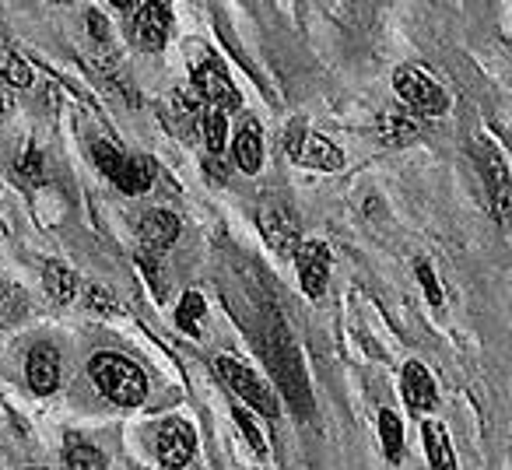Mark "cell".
Wrapping results in <instances>:
<instances>
[{
    "label": "cell",
    "instance_id": "obj_8",
    "mask_svg": "<svg viewBox=\"0 0 512 470\" xmlns=\"http://www.w3.org/2000/svg\"><path fill=\"white\" fill-rule=\"evenodd\" d=\"M256 221H260V232H264L267 246H271L274 253H281V257H288V253L299 250V221L292 218V211L288 207H271L264 204L260 207V214H256Z\"/></svg>",
    "mask_w": 512,
    "mask_h": 470
},
{
    "label": "cell",
    "instance_id": "obj_28",
    "mask_svg": "<svg viewBox=\"0 0 512 470\" xmlns=\"http://www.w3.org/2000/svg\"><path fill=\"white\" fill-rule=\"evenodd\" d=\"M88 302H92L99 313H120V306H116L113 299H109L106 288H92V295H88Z\"/></svg>",
    "mask_w": 512,
    "mask_h": 470
},
{
    "label": "cell",
    "instance_id": "obj_26",
    "mask_svg": "<svg viewBox=\"0 0 512 470\" xmlns=\"http://www.w3.org/2000/svg\"><path fill=\"white\" fill-rule=\"evenodd\" d=\"M232 418H235V425L242 428V435H246V442H249V446H253V453H256V456H267L264 432H260V428H256V421L249 418V411H246V407H235V411H232Z\"/></svg>",
    "mask_w": 512,
    "mask_h": 470
},
{
    "label": "cell",
    "instance_id": "obj_9",
    "mask_svg": "<svg viewBox=\"0 0 512 470\" xmlns=\"http://www.w3.org/2000/svg\"><path fill=\"white\" fill-rule=\"evenodd\" d=\"M158 460L165 463L169 470H179L190 463L193 449H197V435H193V428L186 425L183 418H169L162 428H158Z\"/></svg>",
    "mask_w": 512,
    "mask_h": 470
},
{
    "label": "cell",
    "instance_id": "obj_15",
    "mask_svg": "<svg viewBox=\"0 0 512 470\" xmlns=\"http://www.w3.org/2000/svg\"><path fill=\"white\" fill-rule=\"evenodd\" d=\"M421 435H425V453H428L432 470H456V453H453V442H449L446 428H442L439 421H425Z\"/></svg>",
    "mask_w": 512,
    "mask_h": 470
},
{
    "label": "cell",
    "instance_id": "obj_27",
    "mask_svg": "<svg viewBox=\"0 0 512 470\" xmlns=\"http://www.w3.org/2000/svg\"><path fill=\"white\" fill-rule=\"evenodd\" d=\"M414 274H418V285L425 288V299L432 302V306H442V285H439V278H435L432 264H428V260H418V264H414Z\"/></svg>",
    "mask_w": 512,
    "mask_h": 470
},
{
    "label": "cell",
    "instance_id": "obj_24",
    "mask_svg": "<svg viewBox=\"0 0 512 470\" xmlns=\"http://www.w3.org/2000/svg\"><path fill=\"white\" fill-rule=\"evenodd\" d=\"M0 81H8V85H15V88L32 85L29 64H25L22 57H15L11 50H4V46H0Z\"/></svg>",
    "mask_w": 512,
    "mask_h": 470
},
{
    "label": "cell",
    "instance_id": "obj_11",
    "mask_svg": "<svg viewBox=\"0 0 512 470\" xmlns=\"http://www.w3.org/2000/svg\"><path fill=\"white\" fill-rule=\"evenodd\" d=\"M137 235H141V253L158 257L179 239V218L172 211H148L137 225Z\"/></svg>",
    "mask_w": 512,
    "mask_h": 470
},
{
    "label": "cell",
    "instance_id": "obj_13",
    "mask_svg": "<svg viewBox=\"0 0 512 470\" xmlns=\"http://www.w3.org/2000/svg\"><path fill=\"white\" fill-rule=\"evenodd\" d=\"M25 376H29V386L36 393H53L60 386V358L53 348H46V344H39L36 351L29 355V362H25Z\"/></svg>",
    "mask_w": 512,
    "mask_h": 470
},
{
    "label": "cell",
    "instance_id": "obj_7",
    "mask_svg": "<svg viewBox=\"0 0 512 470\" xmlns=\"http://www.w3.org/2000/svg\"><path fill=\"white\" fill-rule=\"evenodd\" d=\"M295 267H299L302 292L309 299H320L330 281V246L323 239H302L295 250Z\"/></svg>",
    "mask_w": 512,
    "mask_h": 470
},
{
    "label": "cell",
    "instance_id": "obj_30",
    "mask_svg": "<svg viewBox=\"0 0 512 470\" xmlns=\"http://www.w3.org/2000/svg\"><path fill=\"white\" fill-rule=\"evenodd\" d=\"M25 470H46V467H25Z\"/></svg>",
    "mask_w": 512,
    "mask_h": 470
},
{
    "label": "cell",
    "instance_id": "obj_2",
    "mask_svg": "<svg viewBox=\"0 0 512 470\" xmlns=\"http://www.w3.org/2000/svg\"><path fill=\"white\" fill-rule=\"evenodd\" d=\"M477 165H481L484 186H488V204L491 214L502 228H512V169L505 155L491 141H477Z\"/></svg>",
    "mask_w": 512,
    "mask_h": 470
},
{
    "label": "cell",
    "instance_id": "obj_6",
    "mask_svg": "<svg viewBox=\"0 0 512 470\" xmlns=\"http://www.w3.org/2000/svg\"><path fill=\"white\" fill-rule=\"evenodd\" d=\"M193 88H197V95L207 102L211 109H221V113H235V109L242 106L239 99V88L232 85V78H228V71L218 64L214 57H207L204 64L193 71Z\"/></svg>",
    "mask_w": 512,
    "mask_h": 470
},
{
    "label": "cell",
    "instance_id": "obj_23",
    "mask_svg": "<svg viewBox=\"0 0 512 470\" xmlns=\"http://www.w3.org/2000/svg\"><path fill=\"white\" fill-rule=\"evenodd\" d=\"M95 165H99L102 172H106L113 183H120V176H123V169H127V158L130 155H123L116 144H109V141H95Z\"/></svg>",
    "mask_w": 512,
    "mask_h": 470
},
{
    "label": "cell",
    "instance_id": "obj_18",
    "mask_svg": "<svg viewBox=\"0 0 512 470\" xmlns=\"http://www.w3.org/2000/svg\"><path fill=\"white\" fill-rule=\"evenodd\" d=\"M151 183H155V162H151L148 155H130L127 158V169H123V176H120V190L123 193H144V190H151Z\"/></svg>",
    "mask_w": 512,
    "mask_h": 470
},
{
    "label": "cell",
    "instance_id": "obj_25",
    "mask_svg": "<svg viewBox=\"0 0 512 470\" xmlns=\"http://www.w3.org/2000/svg\"><path fill=\"white\" fill-rule=\"evenodd\" d=\"M25 313V295L15 285H4L0 281V327H11L18 323V316Z\"/></svg>",
    "mask_w": 512,
    "mask_h": 470
},
{
    "label": "cell",
    "instance_id": "obj_5",
    "mask_svg": "<svg viewBox=\"0 0 512 470\" xmlns=\"http://www.w3.org/2000/svg\"><path fill=\"white\" fill-rule=\"evenodd\" d=\"M285 148L295 162L309 165V169H323V172L344 169V151L337 148V144H330L327 137L306 130L302 123H292V130H288V137H285Z\"/></svg>",
    "mask_w": 512,
    "mask_h": 470
},
{
    "label": "cell",
    "instance_id": "obj_14",
    "mask_svg": "<svg viewBox=\"0 0 512 470\" xmlns=\"http://www.w3.org/2000/svg\"><path fill=\"white\" fill-rule=\"evenodd\" d=\"M235 165H239L242 172H249V176H256L260 172V165H264V137H260V123L249 120L246 127L235 134Z\"/></svg>",
    "mask_w": 512,
    "mask_h": 470
},
{
    "label": "cell",
    "instance_id": "obj_10",
    "mask_svg": "<svg viewBox=\"0 0 512 470\" xmlns=\"http://www.w3.org/2000/svg\"><path fill=\"white\" fill-rule=\"evenodd\" d=\"M169 29H172V11L169 4H137V15H134V36H137V46L148 53H158L169 39Z\"/></svg>",
    "mask_w": 512,
    "mask_h": 470
},
{
    "label": "cell",
    "instance_id": "obj_17",
    "mask_svg": "<svg viewBox=\"0 0 512 470\" xmlns=\"http://www.w3.org/2000/svg\"><path fill=\"white\" fill-rule=\"evenodd\" d=\"M43 285H46V292H50L53 302H64L67 306V302H74V295H78V274H74L71 267L50 260L46 271H43Z\"/></svg>",
    "mask_w": 512,
    "mask_h": 470
},
{
    "label": "cell",
    "instance_id": "obj_29",
    "mask_svg": "<svg viewBox=\"0 0 512 470\" xmlns=\"http://www.w3.org/2000/svg\"><path fill=\"white\" fill-rule=\"evenodd\" d=\"M22 172H25V176L43 179V158H39V151H25V158H22Z\"/></svg>",
    "mask_w": 512,
    "mask_h": 470
},
{
    "label": "cell",
    "instance_id": "obj_4",
    "mask_svg": "<svg viewBox=\"0 0 512 470\" xmlns=\"http://www.w3.org/2000/svg\"><path fill=\"white\" fill-rule=\"evenodd\" d=\"M214 369H218V376L225 379L228 386H232L235 393H239L242 400H246L249 407H256L260 414H267V418H278V397L271 393V386L264 383V379L256 376L249 365H242V362H235V358H228V355H221L218 362H214Z\"/></svg>",
    "mask_w": 512,
    "mask_h": 470
},
{
    "label": "cell",
    "instance_id": "obj_16",
    "mask_svg": "<svg viewBox=\"0 0 512 470\" xmlns=\"http://www.w3.org/2000/svg\"><path fill=\"white\" fill-rule=\"evenodd\" d=\"M376 130H379V141L390 144V148H404V144L418 141V123L404 113H383Z\"/></svg>",
    "mask_w": 512,
    "mask_h": 470
},
{
    "label": "cell",
    "instance_id": "obj_3",
    "mask_svg": "<svg viewBox=\"0 0 512 470\" xmlns=\"http://www.w3.org/2000/svg\"><path fill=\"white\" fill-rule=\"evenodd\" d=\"M393 88H397L400 102L418 116H442L449 109L446 92L425 71H418V67H400L393 74Z\"/></svg>",
    "mask_w": 512,
    "mask_h": 470
},
{
    "label": "cell",
    "instance_id": "obj_21",
    "mask_svg": "<svg viewBox=\"0 0 512 470\" xmlns=\"http://www.w3.org/2000/svg\"><path fill=\"white\" fill-rule=\"evenodd\" d=\"M200 127H204V141H207V148H211V155H221L228 141V116L221 113V109L207 106L204 113H200Z\"/></svg>",
    "mask_w": 512,
    "mask_h": 470
},
{
    "label": "cell",
    "instance_id": "obj_19",
    "mask_svg": "<svg viewBox=\"0 0 512 470\" xmlns=\"http://www.w3.org/2000/svg\"><path fill=\"white\" fill-rule=\"evenodd\" d=\"M379 439H383V453L390 463H400L404 456V425L393 411H383L379 414Z\"/></svg>",
    "mask_w": 512,
    "mask_h": 470
},
{
    "label": "cell",
    "instance_id": "obj_12",
    "mask_svg": "<svg viewBox=\"0 0 512 470\" xmlns=\"http://www.w3.org/2000/svg\"><path fill=\"white\" fill-rule=\"evenodd\" d=\"M404 400L414 414H428L439 404V393H435V379L432 372L421 362H407L404 365Z\"/></svg>",
    "mask_w": 512,
    "mask_h": 470
},
{
    "label": "cell",
    "instance_id": "obj_1",
    "mask_svg": "<svg viewBox=\"0 0 512 470\" xmlns=\"http://www.w3.org/2000/svg\"><path fill=\"white\" fill-rule=\"evenodd\" d=\"M88 376H92V383L99 386L102 397L113 400V404H120V407H137V404H144V397H148V379H144V372L137 369L130 358L113 355V351L95 355L92 362H88Z\"/></svg>",
    "mask_w": 512,
    "mask_h": 470
},
{
    "label": "cell",
    "instance_id": "obj_20",
    "mask_svg": "<svg viewBox=\"0 0 512 470\" xmlns=\"http://www.w3.org/2000/svg\"><path fill=\"white\" fill-rule=\"evenodd\" d=\"M67 467L71 470H106V453L85 439L67 442Z\"/></svg>",
    "mask_w": 512,
    "mask_h": 470
},
{
    "label": "cell",
    "instance_id": "obj_22",
    "mask_svg": "<svg viewBox=\"0 0 512 470\" xmlns=\"http://www.w3.org/2000/svg\"><path fill=\"white\" fill-rule=\"evenodd\" d=\"M204 313H207L204 295H200V292H186V295H183V302L176 306V323H179V327H183L190 337H197V334H200V320H204Z\"/></svg>",
    "mask_w": 512,
    "mask_h": 470
}]
</instances>
